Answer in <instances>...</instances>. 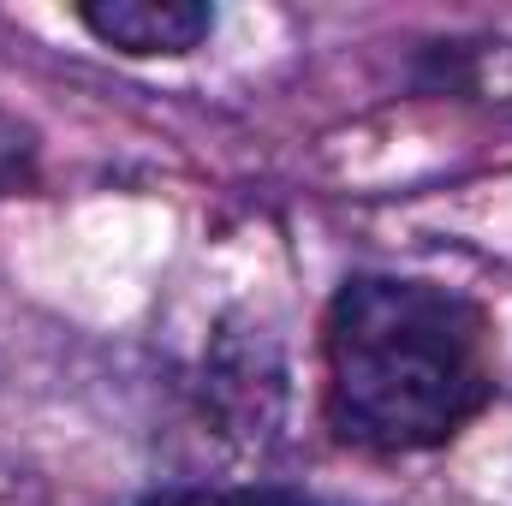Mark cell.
Here are the masks:
<instances>
[{"label": "cell", "mask_w": 512, "mask_h": 506, "mask_svg": "<svg viewBox=\"0 0 512 506\" xmlns=\"http://www.w3.org/2000/svg\"><path fill=\"white\" fill-rule=\"evenodd\" d=\"M280 399H286V364L274 340L239 334L209 352V405L233 435H268L280 423Z\"/></svg>", "instance_id": "3957f363"}, {"label": "cell", "mask_w": 512, "mask_h": 506, "mask_svg": "<svg viewBox=\"0 0 512 506\" xmlns=\"http://www.w3.org/2000/svg\"><path fill=\"white\" fill-rule=\"evenodd\" d=\"M495 399L489 310L429 274H346L322 316L328 435L370 459L459 441Z\"/></svg>", "instance_id": "6da1fadb"}, {"label": "cell", "mask_w": 512, "mask_h": 506, "mask_svg": "<svg viewBox=\"0 0 512 506\" xmlns=\"http://www.w3.org/2000/svg\"><path fill=\"white\" fill-rule=\"evenodd\" d=\"M72 18L126 60H185L215 36V6L203 0H84Z\"/></svg>", "instance_id": "7a4b0ae2"}, {"label": "cell", "mask_w": 512, "mask_h": 506, "mask_svg": "<svg viewBox=\"0 0 512 506\" xmlns=\"http://www.w3.org/2000/svg\"><path fill=\"white\" fill-rule=\"evenodd\" d=\"M36 173V131L24 126L12 108H0V197L18 191Z\"/></svg>", "instance_id": "8992f818"}, {"label": "cell", "mask_w": 512, "mask_h": 506, "mask_svg": "<svg viewBox=\"0 0 512 506\" xmlns=\"http://www.w3.org/2000/svg\"><path fill=\"white\" fill-rule=\"evenodd\" d=\"M429 90L483 96L495 108H512V42L489 36V42H447V48H435Z\"/></svg>", "instance_id": "277c9868"}, {"label": "cell", "mask_w": 512, "mask_h": 506, "mask_svg": "<svg viewBox=\"0 0 512 506\" xmlns=\"http://www.w3.org/2000/svg\"><path fill=\"white\" fill-rule=\"evenodd\" d=\"M137 506H334L292 483H167L149 489Z\"/></svg>", "instance_id": "5b68a950"}]
</instances>
